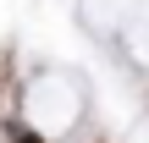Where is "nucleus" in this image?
Segmentation results:
<instances>
[{
    "label": "nucleus",
    "instance_id": "2",
    "mask_svg": "<svg viewBox=\"0 0 149 143\" xmlns=\"http://www.w3.org/2000/svg\"><path fill=\"white\" fill-rule=\"evenodd\" d=\"M0 121H6V83H0Z\"/></svg>",
    "mask_w": 149,
    "mask_h": 143
},
{
    "label": "nucleus",
    "instance_id": "1",
    "mask_svg": "<svg viewBox=\"0 0 149 143\" xmlns=\"http://www.w3.org/2000/svg\"><path fill=\"white\" fill-rule=\"evenodd\" d=\"M0 143H55L44 127H33L28 116H6L0 121Z\"/></svg>",
    "mask_w": 149,
    "mask_h": 143
}]
</instances>
